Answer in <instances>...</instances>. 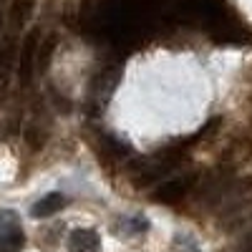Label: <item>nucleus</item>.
I'll return each mask as SVG.
<instances>
[{"instance_id":"obj_5","label":"nucleus","mask_w":252,"mask_h":252,"mask_svg":"<svg viewBox=\"0 0 252 252\" xmlns=\"http://www.w3.org/2000/svg\"><path fill=\"white\" fill-rule=\"evenodd\" d=\"M63 207H66V197H63L61 192H51V194H46L43 199H38L33 204L31 215L35 220H43V217H53L56 212H61Z\"/></svg>"},{"instance_id":"obj_6","label":"nucleus","mask_w":252,"mask_h":252,"mask_svg":"<svg viewBox=\"0 0 252 252\" xmlns=\"http://www.w3.org/2000/svg\"><path fill=\"white\" fill-rule=\"evenodd\" d=\"M26 245V235L18 224L0 229V252H20Z\"/></svg>"},{"instance_id":"obj_1","label":"nucleus","mask_w":252,"mask_h":252,"mask_svg":"<svg viewBox=\"0 0 252 252\" xmlns=\"http://www.w3.org/2000/svg\"><path fill=\"white\" fill-rule=\"evenodd\" d=\"M184 157H187V146H169V149L157 152L149 161L144 164L141 174L136 177V184L144 187V184H152L154 179H161L166 172L177 169V166L184 161Z\"/></svg>"},{"instance_id":"obj_2","label":"nucleus","mask_w":252,"mask_h":252,"mask_svg":"<svg viewBox=\"0 0 252 252\" xmlns=\"http://www.w3.org/2000/svg\"><path fill=\"white\" fill-rule=\"evenodd\" d=\"M194 182H197V174H187V177H179V179H172V182H164L154 192V199L161 202V204H174L192 189Z\"/></svg>"},{"instance_id":"obj_9","label":"nucleus","mask_w":252,"mask_h":252,"mask_svg":"<svg viewBox=\"0 0 252 252\" xmlns=\"http://www.w3.org/2000/svg\"><path fill=\"white\" fill-rule=\"evenodd\" d=\"M5 96V73H0V98Z\"/></svg>"},{"instance_id":"obj_3","label":"nucleus","mask_w":252,"mask_h":252,"mask_svg":"<svg viewBox=\"0 0 252 252\" xmlns=\"http://www.w3.org/2000/svg\"><path fill=\"white\" fill-rule=\"evenodd\" d=\"M38 38L40 33L38 31H31L23 40V51H20V61H18V76H20V83L31 81L33 76V68H35V58H38Z\"/></svg>"},{"instance_id":"obj_7","label":"nucleus","mask_w":252,"mask_h":252,"mask_svg":"<svg viewBox=\"0 0 252 252\" xmlns=\"http://www.w3.org/2000/svg\"><path fill=\"white\" fill-rule=\"evenodd\" d=\"M35 8V0H13L10 3V23L13 26H23L26 20L31 18Z\"/></svg>"},{"instance_id":"obj_4","label":"nucleus","mask_w":252,"mask_h":252,"mask_svg":"<svg viewBox=\"0 0 252 252\" xmlns=\"http://www.w3.org/2000/svg\"><path fill=\"white\" fill-rule=\"evenodd\" d=\"M101 240L96 229H86V227H78L68 235V250L71 252H98Z\"/></svg>"},{"instance_id":"obj_10","label":"nucleus","mask_w":252,"mask_h":252,"mask_svg":"<svg viewBox=\"0 0 252 252\" xmlns=\"http://www.w3.org/2000/svg\"><path fill=\"white\" fill-rule=\"evenodd\" d=\"M247 252H252V240H250V245H247Z\"/></svg>"},{"instance_id":"obj_8","label":"nucleus","mask_w":252,"mask_h":252,"mask_svg":"<svg viewBox=\"0 0 252 252\" xmlns=\"http://www.w3.org/2000/svg\"><path fill=\"white\" fill-rule=\"evenodd\" d=\"M56 40H58L56 35H48V38L43 40V46L38 48V58H35V66H38L40 71H46V68H48V63H51V56H53V51H56V46H58Z\"/></svg>"}]
</instances>
